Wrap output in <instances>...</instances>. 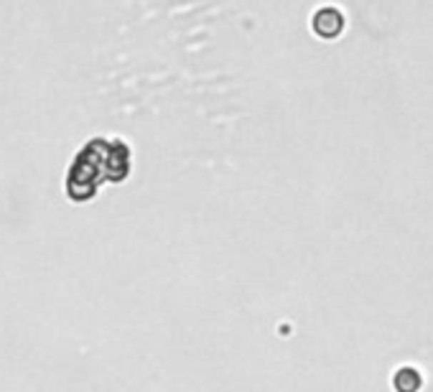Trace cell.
I'll return each mask as SVG.
<instances>
[{
	"mask_svg": "<svg viewBox=\"0 0 433 392\" xmlns=\"http://www.w3.org/2000/svg\"><path fill=\"white\" fill-rule=\"evenodd\" d=\"M392 387L395 392H418L423 387V375L416 367H400L392 375Z\"/></svg>",
	"mask_w": 433,
	"mask_h": 392,
	"instance_id": "6da1fadb",
	"label": "cell"
},
{
	"mask_svg": "<svg viewBox=\"0 0 433 392\" xmlns=\"http://www.w3.org/2000/svg\"><path fill=\"white\" fill-rule=\"evenodd\" d=\"M314 26H317V31L322 36H337L342 31V26H344V18H342L339 11H334V8H324V11H319L317 21H314Z\"/></svg>",
	"mask_w": 433,
	"mask_h": 392,
	"instance_id": "7a4b0ae2",
	"label": "cell"
}]
</instances>
